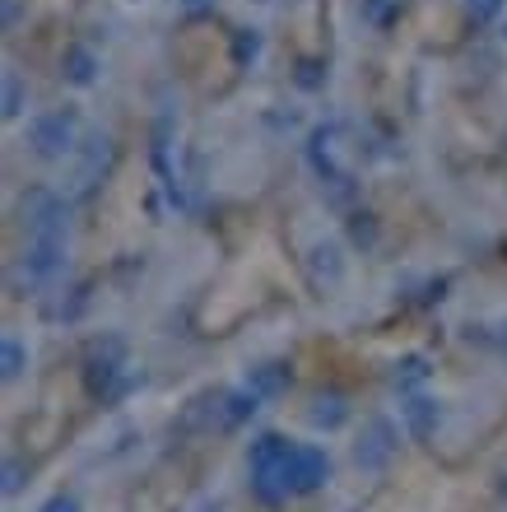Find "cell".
<instances>
[{
	"mask_svg": "<svg viewBox=\"0 0 507 512\" xmlns=\"http://www.w3.org/2000/svg\"><path fill=\"white\" fill-rule=\"evenodd\" d=\"M391 452H396V433H391L387 419H373V424H368V438L359 443V466L377 471V466H387Z\"/></svg>",
	"mask_w": 507,
	"mask_h": 512,
	"instance_id": "cell-4",
	"label": "cell"
},
{
	"mask_svg": "<svg viewBox=\"0 0 507 512\" xmlns=\"http://www.w3.org/2000/svg\"><path fill=\"white\" fill-rule=\"evenodd\" d=\"M256 52H261V38H256V33H252V38L242 33V38H238V61H247V56H256Z\"/></svg>",
	"mask_w": 507,
	"mask_h": 512,
	"instance_id": "cell-11",
	"label": "cell"
},
{
	"mask_svg": "<svg viewBox=\"0 0 507 512\" xmlns=\"http://www.w3.org/2000/svg\"><path fill=\"white\" fill-rule=\"evenodd\" d=\"M24 112V84L19 75H5V117H19Z\"/></svg>",
	"mask_w": 507,
	"mask_h": 512,
	"instance_id": "cell-8",
	"label": "cell"
},
{
	"mask_svg": "<svg viewBox=\"0 0 507 512\" xmlns=\"http://www.w3.org/2000/svg\"><path fill=\"white\" fill-rule=\"evenodd\" d=\"M24 368V350H19V340H5V378H14Z\"/></svg>",
	"mask_w": 507,
	"mask_h": 512,
	"instance_id": "cell-10",
	"label": "cell"
},
{
	"mask_svg": "<svg viewBox=\"0 0 507 512\" xmlns=\"http://www.w3.org/2000/svg\"><path fill=\"white\" fill-rule=\"evenodd\" d=\"M284 387V368H261V373H252V396L256 391H280Z\"/></svg>",
	"mask_w": 507,
	"mask_h": 512,
	"instance_id": "cell-9",
	"label": "cell"
},
{
	"mask_svg": "<svg viewBox=\"0 0 507 512\" xmlns=\"http://www.w3.org/2000/svg\"><path fill=\"white\" fill-rule=\"evenodd\" d=\"M326 475H331V457H326L321 447H298V461H294V494H307V489H317Z\"/></svg>",
	"mask_w": 507,
	"mask_h": 512,
	"instance_id": "cell-5",
	"label": "cell"
},
{
	"mask_svg": "<svg viewBox=\"0 0 507 512\" xmlns=\"http://www.w3.org/2000/svg\"><path fill=\"white\" fill-rule=\"evenodd\" d=\"M294 461L298 443H284L280 433H266L252 443V485L266 503H280L284 494H294Z\"/></svg>",
	"mask_w": 507,
	"mask_h": 512,
	"instance_id": "cell-1",
	"label": "cell"
},
{
	"mask_svg": "<svg viewBox=\"0 0 507 512\" xmlns=\"http://www.w3.org/2000/svg\"><path fill=\"white\" fill-rule=\"evenodd\" d=\"M210 5H214V0H187V10H191V14H205Z\"/></svg>",
	"mask_w": 507,
	"mask_h": 512,
	"instance_id": "cell-13",
	"label": "cell"
},
{
	"mask_svg": "<svg viewBox=\"0 0 507 512\" xmlns=\"http://www.w3.org/2000/svg\"><path fill=\"white\" fill-rule=\"evenodd\" d=\"M28 145L38 159H66L75 149V112H42L28 122Z\"/></svg>",
	"mask_w": 507,
	"mask_h": 512,
	"instance_id": "cell-2",
	"label": "cell"
},
{
	"mask_svg": "<svg viewBox=\"0 0 507 512\" xmlns=\"http://www.w3.org/2000/svg\"><path fill=\"white\" fill-rule=\"evenodd\" d=\"M66 80L80 84V89L98 80V56L89 52V47H70V52H66Z\"/></svg>",
	"mask_w": 507,
	"mask_h": 512,
	"instance_id": "cell-6",
	"label": "cell"
},
{
	"mask_svg": "<svg viewBox=\"0 0 507 512\" xmlns=\"http://www.w3.org/2000/svg\"><path fill=\"white\" fill-rule=\"evenodd\" d=\"M47 512H75V503H70V499H52V503H47Z\"/></svg>",
	"mask_w": 507,
	"mask_h": 512,
	"instance_id": "cell-12",
	"label": "cell"
},
{
	"mask_svg": "<svg viewBox=\"0 0 507 512\" xmlns=\"http://www.w3.org/2000/svg\"><path fill=\"white\" fill-rule=\"evenodd\" d=\"M503 5H507V0H466V10H470V19H475V24H494L498 14H503Z\"/></svg>",
	"mask_w": 507,
	"mask_h": 512,
	"instance_id": "cell-7",
	"label": "cell"
},
{
	"mask_svg": "<svg viewBox=\"0 0 507 512\" xmlns=\"http://www.w3.org/2000/svg\"><path fill=\"white\" fill-rule=\"evenodd\" d=\"M24 270L33 280H56L66 270V233H28Z\"/></svg>",
	"mask_w": 507,
	"mask_h": 512,
	"instance_id": "cell-3",
	"label": "cell"
}]
</instances>
